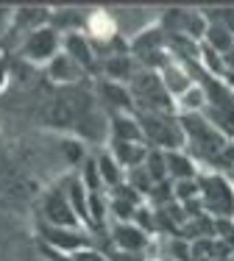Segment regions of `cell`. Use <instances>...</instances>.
Wrapping results in <instances>:
<instances>
[{
    "label": "cell",
    "instance_id": "7",
    "mask_svg": "<svg viewBox=\"0 0 234 261\" xmlns=\"http://www.w3.org/2000/svg\"><path fill=\"white\" fill-rule=\"evenodd\" d=\"M45 75L51 78V84H56L59 89H70V86H78V84H84V81L89 78L70 56H64L61 50L45 64Z\"/></svg>",
    "mask_w": 234,
    "mask_h": 261
},
{
    "label": "cell",
    "instance_id": "18",
    "mask_svg": "<svg viewBox=\"0 0 234 261\" xmlns=\"http://www.w3.org/2000/svg\"><path fill=\"white\" fill-rule=\"evenodd\" d=\"M61 150H64V156H67V164H73V167H81L84 164V159H87V150H84V142H78V139H67L64 145H61Z\"/></svg>",
    "mask_w": 234,
    "mask_h": 261
},
{
    "label": "cell",
    "instance_id": "1",
    "mask_svg": "<svg viewBox=\"0 0 234 261\" xmlns=\"http://www.w3.org/2000/svg\"><path fill=\"white\" fill-rule=\"evenodd\" d=\"M143 130V142L153 150H181L184 130L178 114H156V111H134Z\"/></svg>",
    "mask_w": 234,
    "mask_h": 261
},
{
    "label": "cell",
    "instance_id": "13",
    "mask_svg": "<svg viewBox=\"0 0 234 261\" xmlns=\"http://www.w3.org/2000/svg\"><path fill=\"white\" fill-rule=\"evenodd\" d=\"M165 153V170H168V181H193L198 178V161L190 156L187 150H162Z\"/></svg>",
    "mask_w": 234,
    "mask_h": 261
},
{
    "label": "cell",
    "instance_id": "5",
    "mask_svg": "<svg viewBox=\"0 0 234 261\" xmlns=\"http://www.w3.org/2000/svg\"><path fill=\"white\" fill-rule=\"evenodd\" d=\"M42 225H51V228H81L76 211H73L70 200L64 195V186H53L42 195Z\"/></svg>",
    "mask_w": 234,
    "mask_h": 261
},
{
    "label": "cell",
    "instance_id": "2",
    "mask_svg": "<svg viewBox=\"0 0 234 261\" xmlns=\"http://www.w3.org/2000/svg\"><path fill=\"white\" fill-rule=\"evenodd\" d=\"M128 92L134 100V111H156V114H176V100L165 92L159 72L139 67L128 81Z\"/></svg>",
    "mask_w": 234,
    "mask_h": 261
},
{
    "label": "cell",
    "instance_id": "11",
    "mask_svg": "<svg viewBox=\"0 0 234 261\" xmlns=\"http://www.w3.org/2000/svg\"><path fill=\"white\" fill-rule=\"evenodd\" d=\"M112 242L120 253H139V256H145L148 245H151V236L145 231H139L134 222H114L112 225Z\"/></svg>",
    "mask_w": 234,
    "mask_h": 261
},
{
    "label": "cell",
    "instance_id": "12",
    "mask_svg": "<svg viewBox=\"0 0 234 261\" xmlns=\"http://www.w3.org/2000/svg\"><path fill=\"white\" fill-rule=\"evenodd\" d=\"M126 47H128V56H131L134 61H139V59H145V56H151V53L168 50V36H165V31L153 22L151 28L139 31V34L134 36Z\"/></svg>",
    "mask_w": 234,
    "mask_h": 261
},
{
    "label": "cell",
    "instance_id": "19",
    "mask_svg": "<svg viewBox=\"0 0 234 261\" xmlns=\"http://www.w3.org/2000/svg\"><path fill=\"white\" fill-rule=\"evenodd\" d=\"M109 261H148V258L139 256V253H120V250H114L112 256H109Z\"/></svg>",
    "mask_w": 234,
    "mask_h": 261
},
{
    "label": "cell",
    "instance_id": "6",
    "mask_svg": "<svg viewBox=\"0 0 234 261\" xmlns=\"http://www.w3.org/2000/svg\"><path fill=\"white\" fill-rule=\"evenodd\" d=\"M92 95H95V103L101 106L106 114H128V111H134L131 92H128L126 84L95 78L92 81Z\"/></svg>",
    "mask_w": 234,
    "mask_h": 261
},
{
    "label": "cell",
    "instance_id": "17",
    "mask_svg": "<svg viewBox=\"0 0 234 261\" xmlns=\"http://www.w3.org/2000/svg\"><path fill=\"white\" fill-rule=\"evenodd\" d=\"M95 164H98V175H101V186H103L106 192L126 181V172H123L120 164H117V161L109 156V150L101 153V156L95 159Z\"/></svg>",
    "mask_w": 234,
    "mask_h": 261
},
{
    "label": "cell",
    "instance_id": "20",
    "mask_svg": "<svg viewBox=\"0 0 234 261\" xmlns=\"http://www.w3.org/2000/svg\"><path fill=\"white\" fill-rule=\"evenodd\" d=\"M6 81H9V67H6V59L0 56V89L6 86Z\"/></svg>",
    "mask_w": 234,
    "mask_h": 261
},
{
    "label": "cell",
    "instance_id": "14",
    "mask_svg": "<svg viewBox=\"0 0 234 261\" xmlns=\"http://www.w3.org/2000/svg\"><path fill=\"white\" fill-rule=\"evenodd\" d=\"M109 156L120 164L123 172H128L134 167H143L148 145H143V142H109Z\"/></svg>",
    "mask_w": 234,
    "mask_h": 261
},
{
    "label": "cell",
    "instance_id": "15",
    "mask_svg": "<svg viewBox=\"0 0 234 261\" xmlns=\"http://www.w3.org/2000/svg\"><path fill=\"white\" fill-rule=\"evenodd\" d=\"M109 142H143V130H139L134 111H128V114H109Z\"/></svg>",
    "mask_w": 234,
    "mask_h": 261
},
{
    "label": "cell",
    "instance_id": "8",
    "mask_svg": "<svg viewBox=\"0 0 234 261\" xmlns=\"http://www.w3.org/2000/svg\"><path fill=\"white\" fill-rule=\"evenodd\" d=\"M61 53L70 56V59L76 61L87 75L98 72V53H95V47H92V42L81 34V31L61 36Z\"/></svg>",
    "mask_w": 234,
    "mask_h": 261
},
{
    "label": "cell",
    "instance_id": "4",
    "mask_svg": "<svg viewBox=\"0 0 234 261\" xmlns=\"http://www.w3.org/2000/svg\"><path fill=\"white\" fill-rule=\"evenodd\" d=\"M59 50H61V34L53 31L51 25H42L31 31L28 36H22L17 56H20V61H26V64H31L36 70V67H45Z\"/></svg>",
    "mask_w": 234,
    "mask_h": 261
},
{
    "label": "cell",
    "instance_id": "9",
    "mask_svg": "<svg viewBox=\"0 0 234 261\" xmlns=\"http://www.w3.org/2000/svg\"><path fill=\"white\" fill-rule=\"evenodd\" d=\"M159 81H162L165 92H168L173 100H178L184 92L193 89V86L198 84V81L193 78V70H190L187 64H181V61H176V59H170L168 64L159 70Z\"/></svg>",
    "mask_w": 234,
    "mask_h": 261
},
{
    "label": "cell",
    "instance_id": "10",
    "mask_svg": "<svg viewBox=\"0 0 234 261\" xmlns=\"http://www.w3.org/2000/svg\"><path fill=\"white\" fill-rule=\"evenodd\" d=\"M137 70L139 64L128 53H109V56H101V61H98V72H101L103 81H114V84H126V86Z\"/></svg>",
    "mask_w": 234,
    "mask_h": 261
},
{
    "label": "cell",
    "instance_id": "16",
    "mask_svg": "<svg viewBox=\"0 0 234 261\" xmlns=\"http://www.w3.org/2000/svg\"><path fill=\"white\" fill-rule=\"evenodd\" d=\"M48 17H51V9H14L11 11V28L28 36L31 31L48 25Z\"/></svg>",
    "mask_w": 234,
    "mask_h": 261
},
{
    "label": "cell",
    "instance_id": "3",
    "mask_svg": "<svg viewBox=\"0 0 234 261\" xmlns=\"http://www.w3.org/2000/svg\"><path fill=\"white\" fill-rule=\"evenodd\" d=\"M198 200L201 208L209 211L215 220L220 217H231L234 214V186L220 175L218 170L209 172H198Z\"/></svg>",
    "mask_w": 234,
    "mask_h": 261
}]
</instances>
